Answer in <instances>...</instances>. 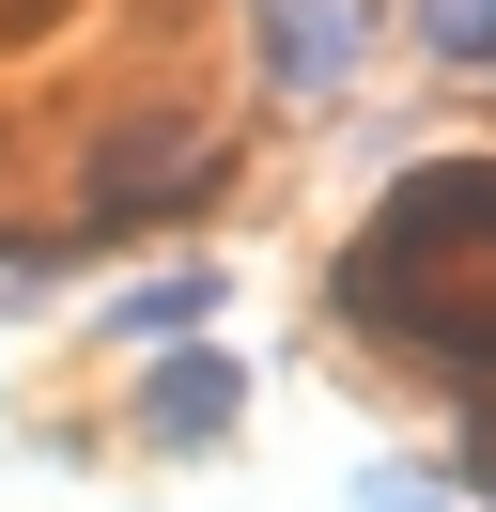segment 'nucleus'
I'll list each match as a JSON object with an SVG mask.
<instances>
[{"instance_id":"nucleus-1","label":"nucleus","mask_w":496,"mask_h":512,"mask_svg":"<svg viewBox=\"0 0 496 512\" xmlns=\"http://www.w3.org/2000/svg\"><path fill=\"white\" fill-rule=\"evenodd\" d=\"M341 326L403 373L496 404V156H419L341 249Z\"/></svg>"},{"instance_id":"nucleus-2","label":"nucleus","mask_w":496,"mask_h":512,"mask_svg":"<svg viewBox=\"0 0 496 512\" xmlns=\"http://www.w3.org/2000/svg\"><path fill=\"white\" fill-rule=\"evenodd\" d=\"M186 187H217V125L202 109H140L78 156V233H124V218H186Z\"/></svg>"},{"instance_id":"nucleus-3","label":"nucleus","mask_w":496,"mask_h":512,"mask_svg":"<svg viewBox=\"0 0 496 512\" xmlns=\"http://www.w3.org/2000/svg\"><path fill=\"white\" fill-rule=\"evenodd\" d=\"M248 47H264L279 94H341L372 47V0H248Z\"/></svg>"},{"instance_id":"nucleus-4","label":"nucleus","mask_w":496,"mask_h":512,"mask_svg":"<svg viewBox=\"0 0 496 512\" xmlns=\"http://www.w3.org/2000/svg\"><path fill=\"white\" fill-rule=\"evenodd\" d=\"M233 419H248V373H233L217 342H171V357L140 373V450H217Z\"/></svg>"},{"instance_id":"nucleus-5","label":"nucleus","mask_w":496,"mask_h":512,"mask_svg":"<svg viewBox=\"0 0 496 512\" xmlns=\"http://www.w3.org/2000/svg\"><path fill=\"white\" fill-rule=\"evenodd\" d=\"M202 311H217V264H155V280L109 295V342H124V357H140V342H186Z\"/></svg>"},{"instance_id":"nucleus-6","label":"nucleus","mask_w":496,"mask_h":512,"mask_svg":"<svg viewBox=\"0 0 496 512\" xmlns=\"http://www.w3.org/2000/svg\"><path fill=\"white\" fill-rule=\"evenodd\" d=\"M434 63H496V0H403Z\"/></svg>"},{"instance_id":"nucleus-7","label":"nucleus","mask_w":496,"mask_h":512,"mask_svg":"<svg viewBox=\"0 0 496 512\" xmlns=\"http://www.w3.org/2000/svg\"><path fill=\"white\" fill-rule=\"evenodd\" d=\"M450 481H465V497H496V404H465V450H450Z\"/></svg>"},{"instance_id":"nucleus-8","label":"nucleus","mask_w":496,"mask_h":512,"mask_svg":"<svg viewBox=\"0 0 496 512\" xmlns=\"http://www.w3.org/2000/svg\"><path fill=\"white\" fill-rule=\"evenodd\" d=\"M357 512H450L434 481H357Z\"/></svg>"}]
</instances>
